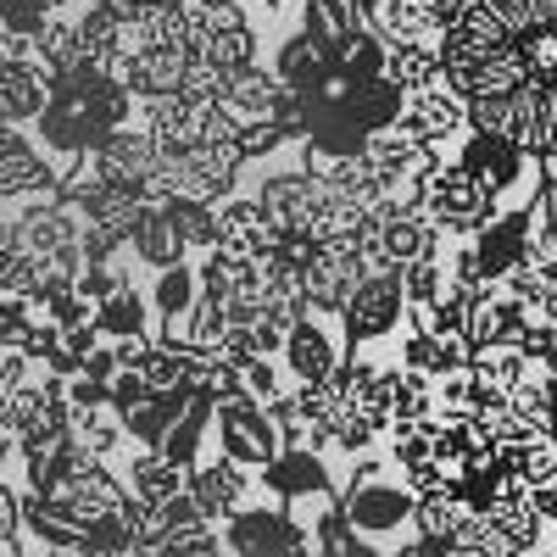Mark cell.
I'll list each match as a JSON object with an SVG mask.
<instances>
[{
  "label": "cell",
  "instance_id": "1",
  "mask_svg": "<svg viewBox=\"0 0 557 557\" xmlns=\"http://www.w3.org/2000/svg\"><path fill=\"white\" fill-rule=\"evenodd\" d=\"M341 519L357 541L391 557L407 541H418V496L385 457H374V462H357L351 480L341 485Z\"/></svg>",
  "mask_w": 557,
  "mask_h": 557
},
{
  "label": "cell",
  "instance_id": "2",
  "mask_svg": "<svg viewBox=\"0 0 557 557\" xmlns=\"http://www.w3.org/2000/svg\"><path fill=\"white\" fill-rule=\"evenodd\" d=\"M457 168H469L485 190L496 196L502 212H519V207H535L546 196V162L530 157L513 139H496V134H469L457 146Z\"/></svg>",
  "mask_w": 557,
  "mask_h": 557
},
{
  "label": "cell",
  "instance_id": "3",
  "mask_svg": "<svg viewBox=\"0 0 557 557\" xmlns=\"http://www.w3.org/2000/svg\"><path fill=\"white\" fill-rule=\"evenodd\" d=\"M424 207H430V218H435V228H441L446 240H480L485 228L502 218L496 196L485 190L469 168H457V162H446L424 184Z\"/></svg>",
  "mask_w": 557,
  "mask_h": 557
},
{
  "label": "cell",
  "instance_id": "4",
  "mask_svg": "<svg viewBox=\"0 0 557 557\" xmlns=\"http://www.w3.org/2000/svg\"><path fill=\"white\" fill-rule=\"evenodd\" d=\"M62 196V168L45 157L34 128H0V207H39Z\"/></svg>",
  "mask_w": 557,
  "mask_h": 557
},
{
  "label": "cell",
  "instance_id": "5",
  "mask_svg": "<svg viewBox=\"0 0 557 557\" xmlns=\"http://www.w3.org/2000/svg\"><path fill=\"white\" fill-rule=\"evenodd\" d=\"M212 446L228 457V462H240V469L251 474H268L278 457H285V435H278L273 424V412L262 401H228L218 407V430H212Z\"/></svg>",
  "mask_w": 557,
  "mask_h": 557
},
{
  "label": "cell",
  "instance_id": "6",
  "mask_svg": "<svg viewBox=\"0 0 557 557\" xmlns=\"http://www.w3.org/2000/svg\"><path fill=\"white\" fill-rule=\"evenodd\" d=\"M285 374H290V385L301 391V385H330L341 368L351 362V341H346V323L341 318H323V312H312V318H301L296 330H290V341H285Z\"/></svg>",
  "mask_w": 557,
  "mask_h": 557
},
{
  "label": "cell",
  "instance_id": "7",
  "mask_svg": "<svg viewBox=\"0 0 557 557\" xmlns=\"http://www.w3.org/2000/svg\"><path fill=\"white\" fill-rule=\"evenodd\" d=\"M162 168L178 184V196H196V201H212V207H223L228 196H240V184H246L240 139H207V146L184 151V157H173Z\"/></svg>",
  "mask_w": 557,
  "mask_h": 557
},
{
  "label": "cell",
  "instance_id": "8",
  "mask_svg": "<svg viewBox=\"0 0 557 557\" xmlns=\"http://www.w3.org/2000/svg\"><path fill=\"white\" fill-rule=\"evenodd\" d=\"M190 496H196V507L223 530V524H235L246 507H257V502H268V491H262V474H251V469H240V462H228L218 446L190 469Z\"/></svg>",
  "mask_w": 557,
  "mask_h": 557
},
{
  "label": "cell",
  "instance_id": "9",
  "mask_svg": "<svg viewBox=\"0 0 557 557\" xmlns=\"http://www.w3.org/2000/svg\"><path fill=\"white\" fill-rule=\"evenodd\" d=\"M223 541H228V557H290L296 546H312V530L290 513L285 502H257L235 524H223Z\"/></svg>",
  "mask_w": 557,
  "mask_h": 557
},
{
  "label": "cell",
  "instance_id": "10",
  "mask_svg": "<svg viewBox=\"0 0 557 557\" xmlns=\"http://www.w3.org/2000/svg\"><path fill=\"white\" fill-rule=\"evenodd\" d=\"M401 128H407L412 139H424V146L446 151L451 162H457V146L474 134V128H469V101H462L451 84H435V89H424V96H407Z\"/></svg>",
  "mask_w": 557,
  "mask_h": 557
},
{
  "label": "cell",
  "instance_id": "11",
  "mask_svg": "<svg viewBox=\"0 0 557 557\" xmlns=\"http://www.w3.org/2000/svg\"><path fill=\"white\" fill-rule=\"evenodd\" d=\"M278 101H285V84H278V73H273L268 62H257V67H240V73H223V96H218V112H223L228 123H235L240 134H246V128H262V123H273Z\"/></svg>",
  "mask_w": 557,
  "mask_h": 557
},
{
  "label": "cell",
  "instance_id": "12",
  "mask_svg": "<svg viewBox=\"0 0 557 557\" xmlns=\"http://www.w3.org/2000/svg\"><path fill=\"white\" fill-rule=\"evenodd\" d=\"M268 67L278 73V84H285V89H296V96H318V89L323 84H330V73H335V57L330 51H323V45L290 17V28L285 34H278L273 39V51H268Z\"/></svg>",
  "mask_w": 557,
  "mask_h": 557
},
{
  "label": "cell",
  "instance_id": "13",
  "mask_svg": "<svg viewBox=\"0 0 557 557\" xmlns=\"http://www.w3.org/2000/svg\"><path fill=\"white\" fill-rule=\"evenodd\" d=\"M273 246H278V228L268 223L262 201L228 196L218 207V251H228V257H268Z\"/></svg>",
  "mask_w": 557,
  "mask_h": 557
},
{
  "label": "cell",
  "instance_id": "14",
  "mask_svg": "<svg viewBox=\"0 0 557 557\" xmlns=\"http://www.w3.org/2000/svg\"><path fill=\"white\" fill-rule=\"evenodd\" d=\"M117 474L128 480V496L146 502V507H168V502H178L184 491H190V469H178V462L162 457V451H139V446L117 462Z\"/></svg>",
  "mask_w": 557,
  "mask_h": 557
},
{
  "label": "cell",
  "instance_id": "15",
  "mask_svg": "<svg viewBox=\"0 0 557 557\" xmlns=\"http://www.w3.org/2000/svg\"><path fill=\"white\" fill-rule=\"evenodd\" d=\"M96 168H101L107 184H151L162 173V151H157V139L134 123V128L112 134L107 146L96 151Z\"/></svg>",
  "mask_w": 557,
  "mask_h": 557
},
{
  "label": "cell",
  "instance_id": "16",
  "mask_svg": "<svg viewBox=\"0 0 557 557\" xmlns=\"http://www.w3.org/2000/svg\"><path fill=\"white\" fill-rule=\"evenodd\" d=\"M207 301V285H201V262H184V268H168L151 278V307H157V330L173 335L196 318V307Z\"/></svg>",
  "mask_w": 557,
  "mask_h": 557
},
{
  "label": "cell",
  "instance_id": "17",
  "mask_svg": "<svg viewBox=\"0 0 557 557\" xmlns=\"http://www.w3.org/2000/svg\"><path fill=\"white\" fill-rule=\"evenodd\" d=\"M190 51H139L128 62V89H134V101L146 107V101H173L184 96V78H190Z\"/></svg>",
  "mask_w": 557,
  "mask_h": 557
},
{
  "label": "cell",
  "instance_id": "18",
  "mask_svg": "<svg viewBox=\"0 0 557 557\" xmlns=\"http://www.w3.org/2000/svg\"><path fill=\"white\" fill-rule=\"evenodd\" d=\"M51 107V89L28 62H0V128H34Z\"/></svg>",
  "mask_w": 557,
  "mask_h": 557
},
{
  "label": "cell",
  "instance_id": "19",
  "mask_svg": "<svg viewBox=\"0 0 557 557\" xmlns=\"http://www.w3.org/2000/svg\"><path fill=\"white\" fill-rule=\"evenodd\" d=\"M530 323H535V307H524V301H513L507 290H496L491 301H480L469 312V341L474 346H524Z\"/></svg>",
  "mask_w": 557,
  "mask_h": 557
},
{
  "label": "cell",
  "instance_id": "20",
  "mask_svg": "<svg viewBox=\"0 0 557 557\" xmlns=\"http://www.w3.org/2000/svg\"><path fill=\"white\" fill-rule=\"evenodd\" d=\"M374 28L391 39V45H446L441 23H435V0H385L374 12Z\"/></svg>",
  "mask_w": 557,
  "mask_h": 557
},
{
  "label": "cell",
  "instance_id": "21",
  "mask_svg": "<svg viewBox=\"0 0 557 557\" xmlns=\"http://www.w3.org/2000/svg\"><path fill=\"white\" fill-rule=\"evenodd\" d=\"M480 519V507L462 496V485L457 491H446V496H430V502H418V541H435V546H457V535L469 530Z\"/></svg>",
  "mask_w": 557,
  "mask_h": 557
},
{
  "label": "cell",
  "instance_id": "22",
  "mask_svg": "<svg viewBox=\"0 0 557 557\" xmlns=\"http://www.w3.org/2000/svg\"><path fill=\"white\" fill-rule=\"evenodd\" d=\"M73 441H78L89 457H101V462H123V457L134 451V441H128V424H123V412H117V407L73 412Z\"/></svg>",
  "mask_w": 557,
  "mask_h": 557
},
{
  "label": "cell",
  "instance_id": "23",
  "mask_svg": "<svg viewBox=\"0 0 557 557\" xmlns=\"http://www.w3.org/2000/svg\"><path fill=\"white\" fill-rule=\"evenodd\" d=\"M385 78L401 89V96H424V89L446 84V57L435 51V45H391Z\"/></svg>",
  "mask_w": 557,
  "mask_h": 557
},
{
  "label": "cell",
  "instance_id": "24",
  "mask_svg": "<svg viewBox=\"0 0 557 557\" xmlns=\"http://www.w3.org/2000/svg\"><path fill=\"white\" fill-rule=\"evenodd\" d=\"M296 23L323 45V51H341V45L362 28V12L351 7V0H301V7H296Z\"/></svg>",
  "mask_w": 557,
  "mask_h": 557
},
{
  "label": "cell",
  "instance_id": "25",
  "mask_svg": "<svg viewBox=\"0 0 557 557\" xmlns=\"http://www.w3.org/2000/svg\"><path fill=\"white\" fill-rule=\"evenodd\" d=\"M474 380L485 385V391H496V396H513L524 380H535L541 368L524 357V346H474Z\"/></svg>",
  "mask_w": 557,
  "mask_h": 557
},
{
  "label": "cell",
  "instance_id": "26",
  "mask_svg": "<svg viewBox=\"0 0 557 557\" xmlns=\"http://www.w3.org/2000/svg\"><path fill=\"white\" fill-rule=\"evenodd\" d=\"M351 123L374 139L385 128H401V112H407V96L391 84V78H374V84H357V96H351Z\"/></svg>",
  "mask_w": 557,
  "mask_h": 557
},
{
  "label": "cell",
  "instance_id": "27",
  "mask_svg": "<svg viewBox=\"0 0 557 557\" xmlns=\"http://www.w3.org/2000/svg\"><path fill=\"white\" fill-rule=\"evenodd\" d=\"M401 290H407L412 312H430V307H441V301L451 296V240H446L441 251H430L424 262L401 268Z\"/></svg>",
  "mask_w": 557,
  "mask_h": 557
},
{
  "label": "cell",
  "instance_id": "28",
  "mask_svg": "<svg viewBox=\"0 0 557 557\" xmlns=\"http://www.w3.org/2000/svg\"><path fill=\"white\" fill-rule=\"evenodd\" d=\"M385 62H391V39L374 28V23H362L341 51H335V67L351 78V84H374V78H385Z\"/></svg>",
  "mask_w": 557,
  "mask_h": 557
},
{
  "label": "cell",
  "instance_id": "29",
  "mask_svg": "<svg viewBox=\"0 0 557 557\" xmlns=\"http://www.w3.org/2000/svg\"><path fill=\"white\" fill-rule=\"evenodd\" d=\"M502 469L513 474V480H524L530 491L557 485V441H552V435H535V441H524V446H507V451H502Z\"/></svg>",
  "mask_w": 557,
  "mask_h": 557
},
{
  "label": "cell",
  "instance_id": "30",
  "mask_svg": "<svg viewBox=\"0 0 557 557\" xmlns=\"http://www.w3.org/2000/svg\"><path fill=\"white\" fill-rule=\"evenodd\" d=\"M51 7L45 0H0V34H17V39H34L39 45V34L51 28Z\"/></svg>",
  "mask_w": 557,
  "mask_h": 557
},
{
  "label": "cell",
  "instance_id": "31",
  "mask_svg": "<svg viewBox=\"0 0 557 557\" xmlns=\"http://www.w3.org/2000/svg\"><path fill=\"white\" fill-rule=\"evenodd\" d=\"M34 380H39V362L28 351H17V346H0V401L28 391Z\"/></svg>",
  "mask_w": 557,
  "mask_h": 557
},
{
  "label": "cell",
  "instance_id": "32",
  "mask_svg": "<svg viewBox=\"0 0 557 557\" xmlns=\"http://www.w3.org/2000/svg\"><path fill=\"white\" fill-rule=\"evenodd\" d=\"M67 407L73 412H96V407H112V385H101V380H67Z\"/></svg>",
  "mask_w": 557,
  "mask_h": 557
},
{
  "label": "cell",
  "instance_id": "33",
  "mask_svg": "<svg viewBox=\"0 0 557 557\" xmlns=\"http://www.w3.org/2000/svg\"><path fill=\"white\" fill-rule=\"evenodd\" d=\"M485 7H491L496 17H507V28H513V34H524V28L541 23V17H535V0H485Z\"/></svg>",
  "mask_w": 557,
  "mask_h": 557
},
{
  "label": "cell",
  "instance_id": "34",
  "mask_svg": "<svg viewBox=\"0 0 557 557\" xmlns=\"http://www.w3.org/2000/svg\"><path fill=\"white\" fill-rule=\"evenodd\" d=\"M146 401H151V385L139 380V374H123V380L112 385V407H117V412H134V407H146Z\"/></svg>",
  "mask_w": 557,
  "mask_h": 557
},
{
  "label": "cell",
  "instance_id": "35",
  "mask_svg": "<svg viewBox=\"0 0 557 557\" xmlns=\"http://www.w3.org/2000/svg\"><path fill=\"white\" fill-rule=\"evenodd\" d=\"M391 557H446V546H435V541H407V546L391 552Z\"/></svg>",
  "mask_w": 557,
  "mask_h": 557
},
{
  "label": "cell",
  "instance_id": "36",
  "mask_svg": "<svg viewBox=\"0 0 557 557\" xmlns=\"http://www.w3.org/2000/svg\"><path fill=\"white\" fill-rule=\"evenodd\" d=\"M251 12H268V17H278V12H290V0H246Z\"/></svg>",
  "mask_w": 557,
  "mask_h": 557
},
{
  "label": "cell",
  "instance_id": "37",
  "mask_svg": "<svg viewBox=\"0 0 557 557\" xmlns=\"http://www.w3.org/2000/svg\"><path fill=\"white\" fill-rule=\"evenodd\" d=\"M45 7H51V12H73V7H78V0H45Z\"/></svg>",
  "mask_w": 557,
  "mask_h": 557
},
{
  "label": "cell",
  "instance_id": "38",
  "mask_svg": "<svg viewBox=\"0 0 557 557\" xmlns=\"http://www.w3.org/2000/svg\"><path fill=\"white\" fill-rule=\"evenodd\" d=\"M446 557H480V552H462V546H451V552H446Z\"/></svg>",
  "mask_w": 557,
  "mask_h": 557
}]
</instances>
